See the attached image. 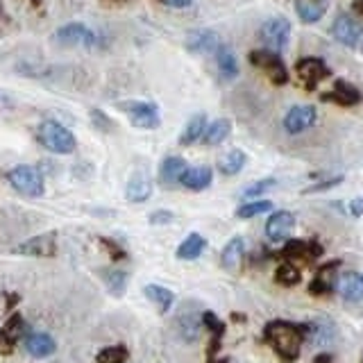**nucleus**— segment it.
Returning <instances> with one entry per match:
<instances>
[{
    "label": "nucleus",
    "mask_w": 363,
    "mask_h": 363,
    "mask_svg": "<svg viewBox=\"0 0 363 363\" xmlns=\"http://www.w3.org/2000/svg\"><path fill=\"white\" fill-rule=\"evenodd\" d=\"M320 100H323V103H334V105H341V107H354V105H359L363 100V94L354 85H350V82L336 80L334 82V91L320 94Z\"/></svg>",
    "instance_id": "11"
},
{
    "label": "nucleus",
    "mask_w": 363,
    "mask_h": 363,
    "mask_svg": "<svg viewBox=\"0 0 363 363\" xmlns=\"http://www.w3.org/2000/svg\"><path fill=\"white\" fill-rule=\"evenodd\" d=\"M350 213L354 218L363 216V197H354V200H350Z\"/></svg>",
    "instance_id": "42"
},
{
    "label": "nucleus",
    "mask_w": 363,
    "mask_h": 363,
    "mask_svg": "<svg viewBox=\"0 0 363 363\" xmlns=\"http://www.w3.org/2000/svg\"><path fill=\"white\" fill-rule=\"evenodd\" d=\"M37 141L46 148V150L57 152V154H69L76 150V136L64 125L55 121H44L37 130Z\"/></svg>",
    "instance_id": "2"
},
{
    "label": "nucleus",
    "mask_w": 363,
    "mask_h": 363,
    "mask_svg": "<svg viewBox=\"0 0 363 363\" xmlns=\"http://www.w3.org/2000/svg\"><path fill=\"white\" fill-rule=\"evenodd\" d=\"M318 118V112L313 105H295L284 116V130L288 134H300V132L313 127Z\"/></svg>",
    "instance_id": "9"
},
{
    "label": "nucleus",
    "mask_w": 363,
    "mask_h": 363,
    "mask_svg": "<svg viewBox=\"0 0 363 363\" xmlns=\"http://www.w3.org/2000/svg\"><path fill=\"white\" fill-rule=\"evenodd\" d=\"M161 3H163V0H161Z\"/></svg>",
    "instance_id": "49"
},
{
    "label": "nucleus",
    "mask_w": 363,
    "mask_h": 363,
    "mask_svg": "<svg viewBox=\"0 0 363 363\" xmlns=\"http://www.w3.org/2000/svg\"><path fill=\"white\" fill-rule=\"evenodd\" d=\"M204 125H207V116H204V114L191 116V121H186V125L179 134V145H193L195 141H200L204 130H207Z\"/></svg>",
    "instance_id": "22"
},
{
    "label": "nucleus",
    "mask_w": 363,
    "mask_h": 363,
    "mask_svg": "<svg viewBox=\"0 0 363 363\" xmlns=\"http://www.w3.org/2000/svg\"><path fill=\"white\" fill-rule=\"evenodd\" d=\"M91 118H94V125H96L98 130H103V132H109V130L114 127V125H112V121L107 118L100 109H94V112H91Z\"/></svg>",
    "instance_id": "39"
},
{
    "label": "nucleus",
    "mask_w": 363,
    "mask_h": 363,
    "mask_svg": "<svg viewBox=\"0 0 363 363\" xmlns=\"http://www.w3.org/2000/svg\"><path fill=\"white\" fill-rule=\"evenodd\" d=\"M121 109L130 114V123L134 127L141 130H157L159 127V109L154 103H141V100H132V103H121Z\"/></svg>",
    "instance_id": "6"
},
{
    "label": "nucleus",
    "mask_w": 363,
    "mask_h": 363,
    "mask_svg": "<svg viewBox=\"0 0 363 363\" xmlns=\"http://www.w3.org/2000/svg\"><path fill=\"white\" fill-rule=\"evenodd\" d=\"M186 46L191 53H204V55H213L218 53L220 37L213 30H195L186 37Z\"/></svg>",
    "instance_id": "14"
},
{
    "label": "nucleus",
    "mask_w": 363,
    "mask_h": 363,
    "mask_svg": "<svg viewBox=\"0 0 363 363\" xmlns=\"http://www.w3.org/2000/svg\"><path fill=\"white\" fill-rule=\"evenodd\" d=\"M130 357V352L125 345H112V348H105L98 354V363H125Z\"/></svg>",
    "instance_id": "35"
},
{
    "label": "nucleus",
    "mask_w": 363,
    "mask_h": 363,
    "mask_svg": "<svg viewBox=\"0 0 363 363\" xmlns=\"http://www.w3.org/2000/svg\"><path fill=\"white\" fill-rule=\"evenodd\" d=\"M343 182V175H336V177H327V179H323V182H318V184H311V186H307L304 188V195H309V193H320V191H329V188H334V186H338Z\"/></svg>",
    "instance_id": "38"
},
{
    "label": "nucleus",
    "mask_w": 363,
    "mask_h": 363,
    "mask_svg": "<svg viewBox=\"0 0 363 363\" xmlns=\"http://www.w3.org/2000/svg\"><path fill=\"white\" fill-rule=\"evenodd\" d=\"M209 363H227V361H213V359H209Z\"/></svg>",
    "instance_id": "47"
},
{
    "label": "nucleus",
    "mask_w": 363,
    "mask_h": 363,
    "mask_svg": "<svg viewBox=\"0 0 363 363\" xmlns=\"http://www.w3.org/2000/svg\"><path fill=\"white\" fill-rule=\"evenodd\" d=\"M218 71H220V78L222 80H234L238 76V62H236V55L229 46H220L218 48Z\"/></svg>",
    "instance_id": "26"
},
{
    "label": "nucleus",
    "mask_w": 363,
    "mask_h": 363,
    "mask_svg": "<svg viewBox=\"0 0 363 363\" xmlns=\"http://www.w3.org/2000/svg\"><path fill=\"white\" fill-rule=\"evenodd\" d=\"M247 60H250L252 66H257V69L266 71V76L272 80V85L284 87L288 82L286 64H284L282 57H279V53L270 51V48H257V51H252L250 55H247Z\"/></svg>",
    "instance_id": "3"
},
{
    "label": "nucleus",
    "mask_w": 363,
    "mask_h": 363,
    "mask_svg": "<svg viewBox=\"0 0 363 363\" xmlns=\"http://www.w3.org/2000/svg\"><path fill=\"white\" fill-rule=\"evenodd\" d=\"M300 279H302L300 270L295 268L293 263H282L275 272V282L282 286H295V284H300Z\"/></svg>",
    "instance_id": "34"
},
{
    "label": "nucleus",
    "mask_w": 363,
    "mask_h": 363,
    "mask_svg": "<svg viewBox=\"0 0 363 363\" xmlns=\"http://www.w3.org/2000/svg\"><path fill=\"white\" fill-rule=\"evenodd\" d=\"M341 266L338 261H334V263H327V266H323L318 270V275L313 277V282L309 284V293L311 295H327L329 291H332V286H334V282L329 277H334V270Z\"/></svg>",
    "instance_id": "24"
},
{
    "label": "nucleus",
    "mask_w": 363,
    "mask_h": 363,
    "mask_svg": "<svg viewBox=\"0 0 363 363\" xmlns=\"http://www.w3.org/2000/svg\"><path fill=\"white\" fill-rule=\"evenodd\" d=\"M163 3L170 5V7H188L193 0H163Z\"/></svg>",
    "instance_id": "43"
},
{
    "label": "nucleus",
    "mask_w": 363,
    "mask_h": 363,
    "mask_svg": "<svg viewBox=\"0 0 363 363\" xmlns=\"http://www.w3.org/2000/svg\"><path fill=\"white\" fill-rule=\"evenodd\" d=\"M243 254H245V241L241 236L229 238V243L222 247L220 254V263L227 272H236L243 263Z\"/></svg>",
    "instance_id": "16"
},
{
    "label": "nucleus",
    "mask_w": 363,
    "mask_h": 363,
    "mask_svg": "<svg viewBox=\"0 0 363 363\" xmlns=\"http://www.w3.org/2000/svg\"><path fill=\"white\" fill-rule=\"evenodd\" d=\"M320 254H323V247L313 241H288L282 250L284 259H300V261H313Z\"/></svg>",
    "instance_id": "15"
},
{
    "label": "nucleus",
    "mask_w": 363,
    "mask_h": 363,
    "mask_svg": "<svg viewBox=\"0 0 363 363\" xmlns=\"http://www.w3.org/2000/svg\"><path fill=\"white\" fill-rule=\"evenodd\" d=\"M229 132H232V121H227V118H218V121H213L211 125L204 130V134H202V143L204 145H220L225 139L229 136Z\"/></svg>",
    "instance_id": "25"
},
{
    "label": "nucleus",
    "mask_w": 363,
    "mask_h": 363,
    "mask_svg": "<svg viewBox=\"0 0 363 363\" xmlns=\"http://www.w3.org/2000/svg\"><path fill=\"white\" fill-rule=\"evenodd\" d=\"M103 277H105V282H107V286H109V291H112V293L121 295L123 291H125L127 275H125V272H123V270H105V272H103Z\"/></svg>",
    "instance_id": "36"
},
{
    "label": "nucleus",
    "mask_w": 363,
    "mask_h": 363,
    "mask_svg": "<svg viewBox=\"0 0 363 363\" xmlns=\"http://www.w3.org/2000/svg\"><path fill=\"white\" fill-rule=\"evenodd\" d=\"M213 179V170L209 166H195L186 168V172L182 175V186H186L188 191H204Z\"/></svg>",
    "instance_id": "20"
},
{
    "label": "nucleus",
    "mask_w": 363,
    "mask_h": 363,
    "mask_svg": "<svg viewBox=\"0 0 363 363\" xmlns=\"http://www.w3.org/2000/svg\"><path fill=\"white\" fill-rule=\"evenodd\" d=\"M172 218H175V216H172L170 211H154L150 216V222H152V225H166V222H170Z\"/></svg>",
    "instance_id": "41"
},
{
    "label": "nucleus",
    "mask_w": 363,
    "mask_h": 363,
    "mask_svg": "<svg viewBox=\"0 0 363 363\" xmlns=\"http://www.w3.org/2000/svg\"><path fill=\"white\" fill-rule=\"evenodd\" d=\"M100 243L107 247V250L112 252V257H114V259H125V257H127L125 250H121V247H118L116 243H114V241H109V238H100Z\"/></svg>",
    "instance_id": "40"
},
{
    "label": "nucleus",
    "mask_w": 363,
    "mask_h": 363,
    "mask_svg": "<svg viewBox=\"0 0 363 363\" xmlns=\"http://www.w3.org/2000/svg\"><path fill=\"white\" fill-rule=\"evenodd\" d=\"M23 318L21 316H12L5 323V327H0V345H5V350L10 352L12 345L16 343V338L23 334Z\"/></svg>",
    "instance_id": "31"
},
{
    "label": "nucleus",
    "mask_w": 363,
    "mask_h": 363,
    "mask_svg": "<svg viewBox=\"0 0 363 363\" xmlns=\"http://www.w3.org/2000/svg\"><path fill=\"white\" fill-rule=\"evenodd\" d=\"M259 39L261 44L270 48V51H284L288 46V39H291V21L286 16H272L259 30Z\"/></svg>",
    "instance_id": "5"
},
{
    "label": "nucleus",
    "mask_w": 363,
    "mask_h": 363,
    "mask_svg": "<svg viewBox=\"0 0 363 363\" xmlns=\"http://www.w3.org/2000/svg\"><path fill=\"white\" fill-rule=\"evenodd\" d=\"M295 12H298L300 21L311 26V23H318L327 12V3L325 0H295Z\"/></svg>",
    "instance_id": "21"
},
{
    "label": "nucleus",
    "mask_w": 363,
    "mask_h": 363,
    "mask_svg": "<svg viewBox=\"0 0 363 363\" xmlns=\"http://www.w3.org/2000/svg\"><path fill=\"white\" fill-rule=\"evenodd\" d=\"M55 41L60 46H87L94 48L98 44V37L94 30H89L82 23H69V26H62L57 30Z\"/></svg>",
    "instance_id": "8"
},
{
    "label": "nucleus",
    "mask_w": 363,
    "mask_h": 363,
    "mask_svg": "<svg viewBox=\"0 0 363 363\" xmlns=\"http://www.w3.org/2000/svg\"><path fill=\"white\" fill-rule=\"evenodd\" d=\"M266 211H272V202L270 200H257V202H247V204H241V207L236 209V218H254L259 216V213H266Z\"/></svg>",
    "instance_id": "33"
},
{
    "label": "nucleus",
    "mask_w": 363,
    "mask_h": 363,
    "mask_svg": "<svg viewBox=\"0 0 363 363\" xmlns=\"http://www.w3.org/2000/svg\"><path fill=\"white\" fill-rule=\"evenodd\" d=\"M23 348H26V352L30 354V357H35V359H46V357H51V354L57 350V345L55 341L48 334L44 332H35V334H30L26 338V343H23Z\"/></svg>",
    "instance_id": "17"
},
{
    "label": "nucleus",
    "mask_w": 363,
    "mask_h": 363,
    "mask_svg": "<svg viewBox=\"0 0 363 363\" xmlns=\"http://www.w3.org/2000/svg\"><path fill=\"white\" fill-rule=\"evenodd\" d=\"M152 195V182L145 175H134L127 182L125 197L130 202H145Z\"/></svg>",
    "instance_id": "23"
},
{
    "label": "nucleus",
    "mask_w": 363,
    "mask_h": 363,
    "mask_svg": "<svg viewBox=\"0 0 363 363\" xmlns=\"http://www.w3.org/2000/svg\"><path fill=\"white\" fill-rule=\"evenodd\" d=\"M19 252L28 254V257H53L57 252V234L48 232V234L30 238V241L19 245Z\"/></svg>",
    "instance_id": "13"
},
{
    "label": "nucleus",
    "mask_w": 363,
    "mask_h": 363,
    "mask_svg": "<svg viewBox=\"0 0 363 363\" xmlns=\"http://www.w3.org/2000/svg\"><path fill=\"white\" fill-rule=\"evenodd\" d=\"M186 161L182 159V157H166V159L161 161L159 166V182L166 186H172L182 182V175L186 172Z\"/></svg>",
    "instance_id": "19"
},
{
    "label": "nucleus",
    "mask_w": 363,
    "mask_h": 363,
    "mask_svg": "<svg viewBox=\"0 0 363 363\" xmlns=\"http://www.w3.org/2000/svg\"><path fill=\"white\" fill-rule=\"evenodd\" d=\"M143 291H145V298L150 302H154L157 309H159L161 313H166L172 307V302H175V295H172V291H168V288H163V286L150 284V286H145Z\"/></svg>",
    "instance_id": "29"
},
{
    "label": "nucleus",
    "mask_w": 363,
    "mask_h": 363,
    "mask_svg": "<svg viewBox=\"0 0 363 363\" xmlns=\"http://www.w3.org/2000/svg\"><path fill=\"white\" fill-rule=\"evenodd\" d=\"M277 182L272 179V177H268V179H261V182H254V184H250V186H245L243 188V197H257V195H261V193H266L268 188H272L275 186Z\"/></svg>",
    "instance_id": "37"
},
{
    "label": "nucleus",
    "mask_w": 363,
    "mask_h": 363,
    "mask_svg": "<svg viewBox=\"0 0 363 363\" xmlns=\"http://www.w3.org/2000/svg\"><path fill=\"white\" fill-rule=\"evenodd\" d=\"M309 327L304 325H293V323H284V320H277V323H268L263 338L272 345L279 357L286 363H293L300 357V345L307 336Z\"/></svg>",
    "instance_id": "1"
},
{
    "label": "nucleus",
    "mask_w": 363,
    "mask_h": 363,
    "mask_svg": "<svg viewBox=\"0 0 363 363\" xmlns=\"http://www.w3.org/2000/svg\"><path fill=\"white\" fill-rule=\"evenodd\" d=\"M338 293L348 302H361L363 300V275L361 272H345L338 279Z\"/></svg>",
    "instance_id": "18"
},
{
    "label": "nucleus",
    "mask_w": 363,
    "mask_h": 363,
    "mask_svg": "<svg viewBox=\"0 0 363 363\" xmlns=\"http://www.w3.org/2000/svg\"><path fill=\"white\" fill-rule=\"evenodd\" d=\"M32 3H35V5H39V3H41V0H32Z\"/></svg>",
    "instance_id": "48"
},
{
    "label": "nucleus",
    "mask_w": 363,
    "mask_h": 363,
    "mask_svg": "<svg viewBox=\"0 0 363 363\" xmlns=\"http://www.w3.org/2000/svg\"><path fill=\"white\" fill-rule=\"evenodd\" d=\"M7 182L12 184V188H16V191L28 195V197H39V195H44V191H46L44 175L32 166L12 168L10 172H7Z\"/></svg>",
    "instance_id": "4"
},
{
    "label": "nucleus",
    "mask_w": 363,
    "mask_h": 363,
    "mask_svg": "<svg viewBox=\"0 0 363 363\" xmlns=\"http://www.w3.org/2000/svg\"><path fill=\"white\" fill-rule=\"evenodd\" d=\"M293 227H295V216L291 211H275L266 222V236L275 243L286 241Z\"/></svg>",
    "instance_id": "12"
},
{
    "label": "nucleus",
    "mask_w": 363,
    "mask_h": 363,
    "mask_svg": "<svg viewBox=\"0 0 363 363\" xmlns=\"http://www.w3.org/2000/svg\"><path fill=\"white\" fill-rule=\"evenodd\" d=\"M202 325L207 327L209 332L213 334V338H211V348H209V354H213V352L218 350V341H220V336L225 334V325H222L220 320H218L216 316H213L211 311H207V313H204V316H202Z\"/></svg>",
    "instance_id": "32"
},
{
    "label": "nucleus",
    "mask_w": 363,
    "mask_h": 363,
    "mask_svg": "<svg viewBox=\"0 0 363 363\" xmlns=\"http://www.w3.org/2000/svg\"><path fill=\"white\" fill-rule=\"evenodd\" d=\"M332 35L336 41H341L343 46H357L361 37H363V26L361 23L354 19V16L350 14H341L338 19L334 21L332 26Z\"/></svg>",
    "instance_id": "10"
},
{
    "label": "nucleus",
    "mask_w": 363,
    "mask_h": 363,
    "mask_svg": "<svg viewBox=\"0 0 363 363\" xmlns=\"http://www.w3.org/2000/svg\"><path fill=\"white\" fill-rule=\"evenodd\" d=\"M204 247H207V241H204L200 234H188L184 241L179 243V247H177V259L193 261V259L200 257Z\"/></svg>",
    "instance_id": "27"
},
{
    "label": "nucleus",
    "mask_w": 363,
    "mask_h": 363,
    "mask_svg": "<svg viewBox=\"0 0 363 363\" xmlns=\"http://www.w3.org/2000/svg\"><path fill=\"white\" fill-rule=\"evenodd\" d=\"M103 3H125V0H103Z\"/></svg>",
    "instance_id": "46"
},
{
    "label": "nucleus",
    "mask_w": 363,
    "mask_h": 363,
    "mask_svg": "<svg viewBox=\"0 0 363 363\" xmlns=\"http://www.w3.org/2000/svg\"><path fill=\"white\" fill-rule=\"evenodd\" d=\"M332 361V354H320V357H316V363H329Z\"/></svg>",
    "instance_id": "45"
},
{
    "label": "nucleus",
    "mask_w": 363,
    "mask_h": 363,
    "mask_svg": "<svg viewBox=\"0 0 363 363\" xmlns=\"http://www.w3.org/2000/svg\"><path fill=\"white\" fill-rule=\"evenodd\" d=\"M177 329H179V336L184 338L186 343H195L202 332V320L193 316V313H186V316L177 318Z\"/></svg>",
    "instance_id": "28"
},
{
    "label": "nucleus",
    "mask_w": 363,
    "mask_h": 363,
    "mask_svg": "<svg viewBox=\"0 0 363 363\" xmlns=\"http://www.w3.org/2000/svg\"><path fill=\"white\" fill-rule=\"evenodd\" d=\"M352 12L363 14V0H354V3H352Z\"/></svg>",
    "instance_id": "44"
},
{
    "label": "nucleus",
    "mask_w": 363,
    "mask_h": 363,
    "mask_svg": "<svg viewBox=\"0 0 363 363\" xmlns=\"http://www.w3.org/2000/svg\"><path fill=\"white\" fill-rule=\"evenodd\" d=\"M295 73H298V78L307 85L309 91L316 89L318 82L332 78V69H329L320 57H302V60L295 64Z\"/></svg>",
    "instance_id": "7"
},
{
    "label": "nucleus",
    "mask_w": 363,
    "mask_h": 363,
    "mask_svg": "<svg viewBox=\"0 0 363 363\" xmlns=\"http://www.w3.org/2000/svg\"><path fill=\"white\" fill-rule=\"evenodd\" d=\"M245 161H247V154L243 150H229L225 157H220L218 170L222 172V175H236V172L243 170Z\"/></svg>",
    "instance_id": "30"
}]
</instances>
